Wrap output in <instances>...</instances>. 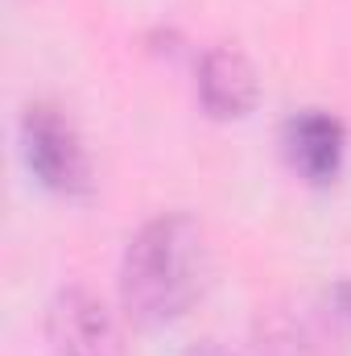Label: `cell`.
Listing matches in <instances>:
<instances>
[{
  "label": "cell",
  "instance_id": "cell-6",
  "mask_svg": "<svg viewBox=\"0 0 351 356\" xmlns=\"http://www.w3.org/2000/svg\"><path fill=\"white\" fill-rule=\"evenodd\" d=\"M198 99L215 120H240L257 104V71L236 46H215L198 63Z\"/></svg>",
  "mask_w": 351,
  "mask_h": 356
},
{
  "label": "cell",
  "instance_id": "cell-1",
  "mask_svg": "<svg viewBox=\"0 0 351 356\" xmlns=\"http://www.w3.org/2000/svg\"><path fill=\"white\" fill-rule=\"evenodd\" d=\"M207 286V241L194 216L166 211L141 224L120 261V294L137 323H174Z\"/></svg>",
  "mask_w": 351,
  "mask_h": 356
},
{
  "label": "cell",
  "instance_id": "cell-3",
  "mask_svg": "<svg viewBox=\"0 0 351 356\" xmlns=\"http://www.w3.org/2000/svg\"><path fill=\"white\" fill-rule=\"evenodd\" d=\"M21 154L29 175L37 178L46 191L79 199L91 191V158L83 149V137L75 124L50 108V104H29L21 116Z\"/></svg>",
  "mask_w": 351,
  "mask_h": 356
},
{
  "label": "cell",
  "instance_id": "cell-2",
  "mask_svg": "<svg viewBox=\"0 0 351 356\" xmlns=\"http://www.w3.org/2000/svg\"><path fill=\"white\" fill-rule=\"evenodd\" d=\"M351 340V282H335L273 311L257 327V356H335Z\"/></svg>",
  "mask_w": 351,
  "mask_h": 356
},
{
  "label": "cell",
  "instance_id": "cell-7",
  "mask_svg": "<svg viewBox=\"0 0 351 356\" xmlns=\"http://www.w3.org/2000/svg\"><path fill=\"white\" fill-rule=\"evenodd\" d=\"M190 356H228L223 348H215V344H203V348H194Z\"/></svg>",
  "mask_w": 351,
  "mask_h": 356
},
{
  "label": "cell",
  "instance_id": "cell-5",
  "mask_svg": "<svg viewBox=\"0 0 351 356\" xmlns=\"http://www.w3.org/2000/svg\"><path fill=\"white\" fill-rule=\"evenodd\" d=\"M281 149H285V162L293 166V175H302L306 182H331L343 166V154H348V129L339 116L323 112V108H306L298 116L285 120V133H281Z\"/></svg>",
  "mask_w": 351,
  "mask_h": 356
},
{
  "label": "cell",
  "instance_id": "cell-4",
  "mask_svg": "<svg viewBox=\"0 0 351 356\" xmlns=\"http://www.w3.org/2000/svg\"><path fill=\"white\" fill-rule=\"evenodd\" d=\"M46 336L58 356H128L112 311L87 286H62L50 298Z\"/></svg>",
  "mask_w": 351,
  "mask_h": 356
}]
</instances>
